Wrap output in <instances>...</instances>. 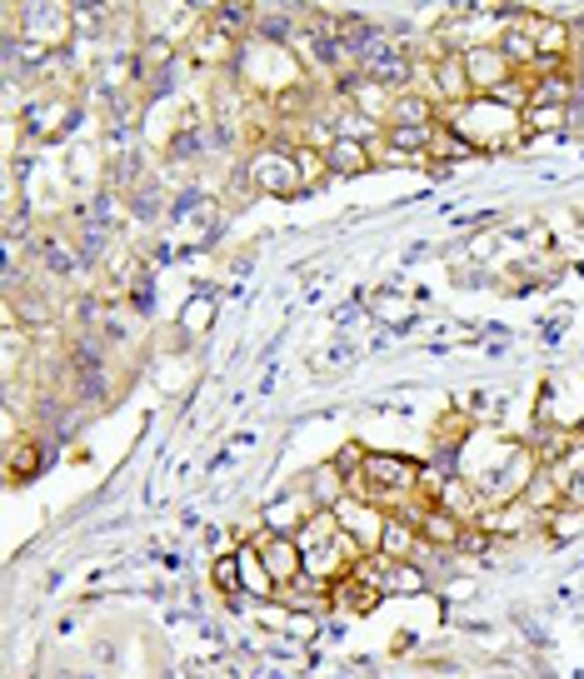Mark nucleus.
Segmentation results:
<instances>
[{
    "label": "nucleus",
    "instance_id": "obj_1",
    "mask_svg": "<svg viewBox=\"0 0 584 679\" xmlns=\"http://www.w3.org/2000/svg\"><path fill=\"white\" fill-rule=\"evenodd\" d=\"M295 545H300L305 574H310L315 585H330V580H339L345 570H360V560H365L360 539L339 525L335 510H315V515H305Z\"/></svg>",
    "mask_w": 584,
    "mask_h": 679
},
{
    "label": "nucleus",
    "instance_id": "obj_2",
    "mask_svg": "<svg viewBox=\"0 0 584 679\" xmlns=\"http://www.w3.org/2000/svg\"><path fill=\"white\" fill-rule=\"evenodd\" d=\"M450 135H460L469 151H504V145H514L525 135V120H520L514 106L494 100V95H475L469 106H460L450 116Z\"/></svg>",
    "mask_w": 584,
    "mask_h": 679
},
{
    "label": "nucleus",
    "instance_id": "obj_3",
    "mask_svg": "<svg viewBox=\"0 0 584 679\" xmlns=\"http://www.w3.org/2000/svg\"><path fill=\"white\" fill-rule=\"evenodd\" d=\"M250 186L260 190V195H275V200H285V195H300L310 180H305V170H300V151H285V145H260L255 155H250Z\"/></svg>",
    "mask_w": 584,
    "mask_h": 679
},
{
    "label": "nucleus",
    "instance_id": "obj_4",
    "mask_svg": "<svg viewBox=\"0 0 584 679\" xmlns=\"http://www.w3.org/2000/svg\"><path fill=\"white\" fill-rule=\"evenodd\" d=\"M514 25L525 31L529 50H535V71H545V75H549L564 56H570V25L549 21V15H529V11L514 15Z\"/></svg>",
    "mask_w": 584,
    "mask_h": 679
},
{
    "label": "nucleus",
    "instance_id": "obj_5",
    "mask_svg": "<svg viewBox=\"0 0 584 679\" xmlns=\"http://www.w3.org/2000/svg\"><path fill=\"white\" fill-rule=\"evenodd\" d=\"M71 25H75V15L65 5H31L25 11V31L15 40H31V50L40 60V50H56L71 40Z\"/></svg>",
    "mask_w": 584,
    "mask_h": 679
},
{
    "label": "nucleus",
    "instance_id": "obj_6",
    "mask_svg": "<svg viewBox=\"0 0 584 679\" xmlns=\"http://www.w3.org/2000/svg\"><path fill=\"white\" fill-rule=\"evenodd\" d=\"M255 555H260V564H265L270 585H295L305 570V555H300V545H295V535H281V529H275V535H260Z\"/></svg>",
    "mask_w": 584,
    "mask_h": 679
},
{
    "label": "nucleus",
    "instance_id": "obj_7",
    "mask_svg": "<svg viewBox=\"0 0 584 679\" xmlns=\"http://www.w3.org/2000/svg\"><path fill=\"white\" fill-rule=\"evenodd\" d=\"M360 480L370 495H405V490H415V480H420V465L395 460V455H365Z\"/></svg>",
    "mask_w": 584,
    "mask_h": 679
},
{
    "label": "nucleus",
    "instance_id": "obj_8",
    "mask_svg": "<svg viewBox=\"0 0 584 679\" xmlns=\"http://www.w3.org/2000/svg\"><path fill=\"white\" fill-rule=\"evenodd\" d=\"M465 71H469L475 95H500V91H510V81H514V65H510V56H504L500 46L465 50Z\"/></svg>",
    "mask_w": 584,
    "mask_h": 679
},
{
    "label": "nucleus",
    "instance_id": "obj_9",
    "mask_svg": "<svg viewBox=\"0 0 584 679\" xmlns=\"http://www.w3.org/2000/svg\"><path fill=\"white\" fill-rule=\"evenodd\" d=\"M190 56H195L200 65H230L235 60V40L221 15H200V25L190 31Z\"/></svg>",
    "mask_w": 584,
    "mask_h": 679
},
{
    "label": "nucleus",
    "instance_id": "obj_10",
    "mask_svg": "<svg viewBox=\"0 0 584 679\" xmlns=\"http://www.w3.org/2000/svg\"><path fill=\"white\" fill-rule=\"evenodd\" d=\"M335 520L350 529L355 539H360V550H374V545H380V535H385V520L374 515L370 504L350 500V495H339V500H335Z\"/></svg>",
    "mask_w": 584,
    "mask_h": 679
},
{
    "label": "nucleus",
    "instance_id": "obj_11",
    "mask_svg": "<svg viewBox=\"0 0 584 679\" xmlns=\"http://www.w3.org/2000/svg\"><path fill=\"white\" fill-rule=\"evenodd\" d=\"M345 95H350V106L360 120H380V126H390V110H395V91H385L380 81H345Z\"/></svg>",
    "mask_w": 584,
    "mask_h": 679
},
{
    "label": "nucleus",
    "instance_id": "obj_12",
    "mask_svg": "<svg viewBox=\"0 0 584 679\" xmlns=\"http://www.w3.org/2000/svg\"><path fill=\"white\" fill-rule=\"evenodd\" d=\"M434 95H440V100H450L455 110L475 100V85H469V71H465V56H460V50L440 56V81H434Z\"/></svg>",
    "mask_w": 584,
    "mask_h": 679
},
{
    "label": "nucleus",
    "instance_id": "obj_13",
    "mask_svg": "<svg viewBox=\"0 0 584 679\" xmlns=\"http://www.w3.org/2000/svg\"><path fill=\"white\" fill-rule=\"evenodd\" d=\"M325 165L335 176H360L365 165H370V145H365L360 135H335V141L325 145Z\"/></svg>",
    "mask_w": 584,
    "mask_h": 679
},
{
    "label": "nucleus",
    "instance_id": "obj_14",
    "mask_svg": "<svg viewBox=\"0 0 584 679\" xmlns=\"http://www.w3.org/2000/svg\"><path fill=\"white\" fill-rule=\"evenodd\" d=\"M390 126H434V95L430 91H405L395 95V110H390Z\"/></svg>",
    "mask_w": 584,
    "mask_h": 679
},
{
    "label": "nucleus",
    "instance_id": "obj_15",
    "mask_svg": "<svg viewBox=\"0 0 584 679\" xmlns=\"http://www.w3.org/2000/svg\"><path fill=\"white\" fill-rule=\"evenodd\" d=\"M415 529H420V539H430V545H460L465 539V520L450 515V510H430V515L415 520Z\"/></svg>",
    "mask_w": 584,
    "mask_h": 679
},
{
    "label": "nucleus",
    "instance_id": "obj_16",
    "mask_svg": "<svg viewBox=\"0 0 584 679\" xmlns=\"http://www.w3.org/2000/svg\"><path fill=\"white\" fill-rule=\"evenodd\" d=\"M415 539H420V529L415 525H405V520H385L380 550H385V560H409V555H415Z\"/></svg>",
    "mask_w": 584,
    "mask_h": 679
},
{
    "label": "nucleus",
    "instance_id": "obj_17",
    "mask_svg": "<svg viewBox=\"0 0 584 679\" xmlns=\"http://www.w3.org/2000/svg\"><path fill=\"white\" fill-rule=\"evenodd\" d=\"M555 475H560V485H564V500H570L574 510H584V445H574L570 460H564Z\"/></svg>",
    "mask_w": 584,
    "mask_h": 679
},
{
    "label": "nucleus",
    "instance_id": "obj_18",
    "mask_svg": "<svg viewBox=\"0 0 584 679\" xmlns=\"http://www.w3.org/2000/svg\"><path fill=\"white\" fill-rule=\"evenodd\" d=\"M31 469H40V450H36V440H25V445H15V450H11V480H25Z\"/></svg>",
    "mask_w": 584,
    "mask_h": 679
},
{
    "label": "nucleus",
    "instance_id": "obj_19",
    "mask_svg": "<svg viewBox=\"0 0 584 679\" xmlns=\"http://www.w3.org/2000/svg\"><path fill=\"white\" fill-rule=\"evenodd\" d=\"M339 599H345L350 609H360V615H365V609H374V599H385V595H380V589H374L370 580H360V585H345V589H339Z\"/></svg>",
    "mask_w": 584,
    "mask_h": 679
},
{
    "label": "nucleus",
    "instance_id": "obj_20",
    "mask_svg": "<svg viewBox=\"0 0 584 679\" xmlns=\"http://www.w3.org/2000/svg\"><path fill=\"white\" fill-rule=\"evenodd\" d=\"M560 520H564L560 529H549V535H555V539H574V535H580V529H584V510H570V515H560Z\"/></svg>",
    "mask_w": 584,
    "mask_h": 679
},
{
    "label": "nucleus",
    "instance_id": "obj_21",
    "mask_svg": "<svg viewBox=\"0 0 584 679\" xmlns=\"http://www.w3.org/2000/svg\"><path fill=\"white\" fill-rule=\"evenodd\" d=\"M215 585H221V589H240V570H235V560L215 564Z\"/></svg>",
    "mask_w": 584,
    "mask_h": 679
},
{
    "label": "nucleus",
    "instance_id": "obj_22",
    "mask_svg": "<svg viewBox=\"0 0 584 679\" xmlns=\"http://www.w3.org/2000/svg\"><path fill=\"white\" fill-rule=\"evenodd\" d=\"M205 315H211V300L190 305V310H186V325H190V330H205V325H211V320H205Z\"/></svg>",
    "mask_w": 584,
    "mask_h": 679
}]
</instances>
